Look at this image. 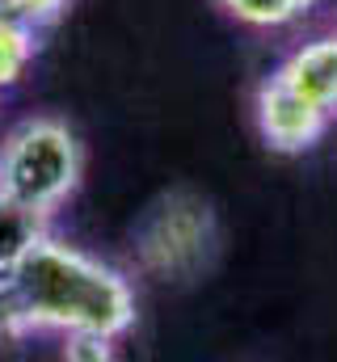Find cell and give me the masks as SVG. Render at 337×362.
<instances>
[{
	"label": "cell",
	"instance_id": "cell-1",
	"mask_svg": "<svg viewBox=\"0 0 337 362\" xmlns=\"http://www.w3.org/2000/svg\"><path fill=\"white\" fill-rule=\"evenodd\" d=\"M17 312L25 337L34 333H105L127 337L135 329L139 303L135 286L110 262L42 232L13 274Z\"/></svg>",
	"mask_w": 337,
	"mask_h": 362
},
{
	"label": "cell",
	"instance_id": "cell-2",
	"mask_svg": "<svg viewBox=\"0 0 337 362\" xmlns=\"http://www.w3.org/2000/svg\"><path fill=\"white\" fill-rule=\"evenodd\" d=\"M84 148L64 118L38 114L0 139V194L51 219L81 185Z\"/></svg>",
	"mask_w": 337,
	"mask_h": 362
},
{
	"label": "cell",
	"instance_id": "cell-3",
	"mask_svg": "<svg viewBox=\"0 0 337 362\" xmlns=\"http://www.w3.org/2000/svg\"><path fill=\"white\" fill-rule=\"evenodd\" d=\"M135 266L161 282H194L211 270L219 253V223L202 194L168 189L131 232Z\"/></svg>",
	"mask_w": 337,
	"mask_h": 362
},
{
	"label": "cell",
	"instance_id": "cell-4",
	"mask_svg": "<svg viewBox=\"0 0 337 362\" xmlns=\"http://www.w3.org/2000/svg\"><path fill=\"white\" fill-rule=\"evenodd\" d=\"M253 118H257V131H261L270 152L299 156V152L321 144V135L329 131L333 114L325 105H316L312 97H304L291 81H282L274 72L253 93Z\"/></svg>",
	"mask_w": 337,
	"mask_h": 362
},
{
	"label": "cell",
	"instance_id": "cell-5",
	"mask_svg": "<svg viewBox=\"0 0 337 362\" xmlns=\"http://www.w3.org/2000/svg\"><path fill=\"white\" fill-rule=\"evenodd\" d=\"M282 81H291L304 97H312L316 105H325L337 114V38H316L304 42L299 51L287 55V64L278 68Z\"/></svg>",
	"mask_w": 337,
	"mask_h": 362
},
{
	"label": "cell",
	"instance_id": "cell-6",
	"mask_svg": "<svg viewBox=\"0 0 337 362\" xmlns=\"http://www.w3.org/2000/svg\"><path fill=\"white\" fill-rule=\"evenodd\" d=\"M47 232V219H38L34 211H25L21 202H13L8 194H0V278H13L25 249Z\"/></svg>",
	"mask_w": 337,
	"mask_h": 362
},
{
	"label": "cell",
	"instance_id": "cell-7",
	"mask_svg": "<svg viewBox=\"0 0 337 362\" xmlns=\"http://www.w3.org/2000/svg\"><path fill=\"white\" fill-rule=\"evenodd\" d=\"M38 55V30L0 8V89H13Z\"/></svg>",
	"mask_w": 337,
	"mask_h": 362
},
{
	"label": "cell",
	"instance_id": "cell-8",
	"mask_svg": "<svg viewBox=\"0 0 337 362\" xmlns=\"http://www.w3.org/2000/svg\"><path fill=\"white\" fill-rule=\"evenodd\" d=\"M215 4L224 8V17H232L249 30H278V25L308 17V8L316 0H215Z\"/></svg>",
	"mask_w": 337,
	"mask_h": 362
},
{
	"label": "cell",
	"instance_id": "cell-9",
	"mask_svg": "<svg viewBox=\"0 0 337 362\" xmlns=\"http://www.w3.org/2000/svg\"><path fill=\"white\" fill-rule=\"evenodd\" d=\"M0 8L21 17V21H30L34 30H51V25H59L68 17L72 0H0Z\"/></svg>",
	"mask_w": 337,
	"mask_h": 362
},
{
	"label": "cell",
	"instance_id": "cell-10",
	"mask_svg": "<svg viewBox=\"0 0 337 362\" xmlns=\"http://www.w3.org/2000/svg\"><path fill=\"white\" fill-rule=\"evenodd\" d=\"M118 337H105V333H68L64 337V358L72 362H110L118 350Z\"/></svg>",
	"mask_w": 337,
	"mask_h": 362
}]
</instances>
